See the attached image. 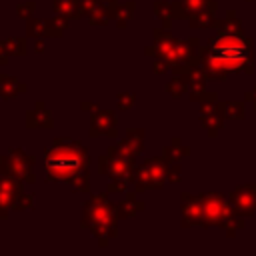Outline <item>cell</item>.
<instances>
[{
	"label": "cell",
	"instance_id": "obj_1",
	"mask_svg": "<svg viewBox=\"0 0 256 256\" xmlns=\"http://www.w3.org/2000/svg\"><path fill=\"white\" fill-rule=\"evenodd\" d=\"M254 40L244 32H218L198 50V64L208 80L224 82L230 74L254 72Z\"/></svg>",
	"mask_w": 256,
	"mask_h": 256
},
{
	"label": "cell",
	"instance_id": "obj_2",
	"mask_svg": "<svg viewBox=\"0 0 256 256\" xmlns=\"http://www.w3.org/2000/svg\"><path fill=\"white\" fill-rule=\"evenodd\" d=\"M44 166L46 180L70 184L74 190L88 192V168L90 156L86 146L80 140L72 138H54L50 146L44 150Z\"/></svg>",
	"mask_w": 256,
	"mask_h": 256
},
{
	"label": "cell",
	"instance_id": "obj_3",
	"mask_svg": "<svg viewBox=\"0 0 256 256\" xmlns=\"http://www.w3.org/2000/svg\"><path fill=\"white\" fill-rule=\"evenodd\" d=\"M198 50H200L198 38L178 40L168 32V28H156L154 44L146 50V54L154 56V72L164 74L168 68L178 72V70H186L192 64H196Z\"/></svg>",
	"mask_w": 256,
	"mask_h": 256
},
{
	"label": "cell",
	"instance_id": "obj_4",
	"mask_svg": "<svg viewBox=\"0 0 256 256\" xmlns=\"http://www.w3.org/2000/svg\"><path fill=\"white\" fill-rule=\"evenodd\" d=\"M118 204L108 200V194L90 196L82 210V228L90 230L98 244L104 248L112 238L118 236Z\"/></svg>",
	"mask_w": 256,
	"mask_h": 256
},
{
	"label": "cell",
	"instance_id": "obj_5",
	"mask_svg": "<svg viewBox=\"0 0 256 256\" xmlns=\"http://www.w3.org/2000/svg\"><path fill=\"white\" fill-rule=\"evenodd\" d=\"M98 172L110 178L108 192H124L136 178V164L134 158L124 156L116 146H110L108 152L98 158Z\"/></svg>",
	"mask_w": 256,
	"mask_h": 256
},
{
	"label": "cell",
	"instance_id": "obj_6",
	"mask_svg": "<svg viewBox=\"0 0 256 256\" xmlns=\"http://www.w3.org/2000/svg\"><path fill=\"white\" fill-rule=\"evenodd\" d=\"M34 206V196L24 192L22 180L6 176L0 172V216L8 218L10 210H30Z\"/></svg>",
	"mask_w": 256,
	"mask_h": 256
},
{
	"label": "cell",
	"instance_id": "obj_7",
	"mask_svg": "<svg viewBox=\"0 0 256 256\" xmlns=\"http://www.w3.org/2000/svg\"><path fill=\"white\" fill-rule=\"evenodd\" d=\"M168 180V166L164 156H154L144 160L140 166H136V178L134 186L136 192L142 190H160Z\"/></svg>",
	"mask_w": 256,
	"mask_h": 256
},
{
	"label": "cell",
	"instance_id": "obj_8",
	"mask_svg": "<svg viewBox=\"0 0 256 256\" xmlns=\"http://www.w3.org/2000/svg\"><path fill=\"white\" fill-rule=\"evenodd\" d=\"M0 172L22 182H34V156L26 154L22 148H10L0 156Z\"/></svg>",
	"mask_w": 256,
	"mask_h": 256
},
{
	"label": "cell",
	"instance_id": "obj_9",
	"mask_svg": "<svg viewBox=\"0 0 256 256\" xmlns=\"http://www.w3.org/2000/svg\"><path fill=\"white\" fill-rule=\"evenodd\" d=\"M232 216L234 210L230 206V200H226L222 194H204V228H224Z\"/></svg>",
	"mask_w": 256,
	"mask_h": 256
},
{
	"label": "cell",
	"instance_id": "obj_10",
	"mask_svg": "<svg viewBox=\"0 0 256 256\" xmlns=\"http://www.w3.org/2000/svg\"><path fill=\"white\" fill-rule=\"evenodd\" d=\"M228 200L236 216H244V218L254 216L256 214V182L236 186Z\"/></svg>",
	"mask_w": 256,
	"mask_h": 256
},
{
	"label": "cell",
	"instance_id": "obj_11",
	"mask_svg": "<svg viewBox=\"0 0 256 256\" xmlns=\"http://www.w3.org/2000/svg\"><path fill=\"white\" fill-rule=\"evenodd\" d=\"M224 120H226L224 102L210 100V102H202L200 104V124L206 128L210 138H214L220 132V128L224 126Z\"/></svg>",
	"mask_w": 256,
	"mask_h": 256
},
{
	"label": "cell",
	"instance_id": "obj_12",
	"mask_svg": "<svg viewBox=\"0 0 256 256\" xmlns=\"http://www.w3.org/2000/svg\"><path fill=\"white\" fill-rule=\"evenodd\" d=\"M180 212H182V228H190V226L204 228V194L192 196L184 192L180 196Z\"/></svg>",
	"mask_w": 256,
	"mask_h": 256
},
{
	"label": "cell",
	"instance_id": "obj_13",
	"mask_svg": "<svg viewBox=\"0 0 256 256\" xmlns=\"http://www.w3.org/2000/svg\"><path fill=\"white\" fill-rule=\"evenodd\" d=\"M206 80H208V76L202 70V66L198 62L192 64V68H190V86H188V96H190L192 102H200L202 104V102L218 100V94L206 90Z\"/></svg>",
	"mask_w": 256,
	"mask_h": 256
},
{
	"label": "cell",
	"instance_id": "obj_14",
	"mask_svg": "<svg viewBox=\"0 0 256 256\" xmlns=\"http://www.w3.org/2000/svg\"><path fill=\"white\" fill-rule=\"evenodd\" d=\"M66 26H68L66 18L64 16H56L52 20H28L26 30H28V36H52V38H58V36H62Z\"/></svg>",
	"mask_w": 256,
	"mask_h": 256
},
{
	"label": "cell",
	"instance_id": "obj_15",
	"mask_svg": "<svg viewBox=\"0 0 256 256\" xmlns=\"http://www.w3.org/2000/svg\"><path fill=\"white\" fill-rule=\"evenodd\" d=\"M116 114L112 110H96L92 112V130H90V136H100V134H106V136H116Z\"/></svg>",
	"mask_w": 256,
	"mask_h": 256
},
{
	"label": "cell",
	"instance_id": "obj_16",
	"mask_svg": "<svg viewBox=\"0 0 256 256\" xmlns=\"http://www.w3.org/2000/svg\"><path fill=\"white\" fill-rule=\"evenodd\" d=\"M178 18H192L202 12H216L218 2L216 0H178Z\"/></svg>",
	"mask_w": 256,
	"mask_h": 256
},
{
	"label": "cell",
	"instance_id": "obj_17",
	"mask_svg": "<svg viewBox=\"0 0 256 256\" xmlns=\"http://www.w3.org/2000/svg\"><path fill=\"white\" fill-rule=\"evenodd\" d=\"M116 148L130 158H136L144 150V130H128L124 138L116 144Z\"/></svg>",
	"mask_w": 256,
	"mask_h": 256
},
{
	"label": "cell",
	"instance_id": "obj_18",
	"mask_svg": "<svg viewBox=\"0 0 256 256\" xmlns=\"http://www.w3.org/2000/svg\"><path fill=\"white\" fill-rule=\"evenodd\" d=\"M26 124L28 128H52V114L50 110H46L44 102H38L36 108L28 112Z\"/></svg>",
	"mask_w": 256,
	"mask_h": 256
},
{
	"label": "cell",
	"instance_id": "obj_19",
	"mask_svg": "<svg viewBox=\"0 0 256 256\" xmlns=\"http://www.w3.org/2000/svg\"><path fill=\"white\" fill-rule=\"evenodd\" d=\"M20 92H26V84H20L14 76H8V74L0 76V98L2 100H12Z\"/></svg>",
	"mask_w": 256,
	"mask_h": 256
},
{
	"label": "cell",
	"instance_id": "obj_20",
	"mask_svg": "<svg viewBox=\"0 0 256 256\" xmlns=\"http://www.w3.org/2000/svg\"><path fill=\"white\" fill-rule=\"evenodd\" d=\"M12 54H18V56L26 54V42L22 38L0 40V64H6L8 56H12Z\"/></svg>",
	"mask_w": 256,
	"mask_h": 256
},
{
	"label": "cell",
	"instance_id": "obj_21",
	"mask_svg": "<svg viewBox=\"0 0 256 256\" xmlns=\"http://www.w3.org/2000/svg\"><path fill=\"white\" fill-rule=\"evenodd\" d=\"M154 14L156 18L162 20V28L170 30L172 20L178 18V6L176 2H154Z\"/></svg>",
	"mask_w": 256,
	"mask_h": 256
},
{
	"label": "cell",
	"instance_id": "obj_22",
	"mask_svg": "<svg viewBox=\"0 0 256 256\" xmlns=\"http://www.w3.org/2000/svg\"><path fill=\"white\" fill-rule=\"evenodd\" d=\"M144 208H146V204L140 202V200H136V194L130 192L126 200L118 202V216H120V218H132L134 214L142 212Z\"/></svg>",
	"mask_w": 256,
	"mask_h": 256
},
{
	"label": "cell",
	"instance_id": "obj_23",
	"mask_svg": "<svg viewBox=\"0 0 256 256\" xmlns=\"http://www.w3.org/2000/svg\"><path fill=\"white\" fill-rule=\"evenodd\" d=\"M188 154H190V148L184 146L180 138H172V142H170V144L164 148V152H162V156H164L166 162H180V160H182L184 156H188Z\"/></svg>",
	"mask_w": 256,
	"mask_h": 256
},
{
	"label": "cell",
	"instance_id": "obj_24",
	"mask_svg": "<svg viewBox=\"0 0 256 256\" xmlns=\"http://www.w3.org/2000/svg\"><path fill=\"white\" fill-rule=\"evenodd\" d=\"M224 108H226V118H230V120H244V116H246L244 102L228 100V102H224Z\"/></svg>",
	"mask_w": 256,
	"mask_h": 256
},
{
	"label": "cell",
	"instance_id": "obj_25",
	"mask_svg": "<svg viewBox=\"0 0 256 256\" xmlns=\"http://www.w3.org/2000/svg\"><path fill=\"white\" fill-rule=\"evenodd\" d=\"M134 8H136V4H134V2H130V4H120V6H118L114 20H116V24H118L120 28H124V26H126V24L132 20Z\"/></svg>",
	"mask_w": 256,
	"mask_h": 256
},
{
	"label": "cell",
	"instance_id": "obj_26",
	"mask_svg": "<svg viewBox=\"0 0 256 256\" xmlns=\"http://www.w3.org/2000/svg\"><path fill=\"white\" fill-rule=\"evenodd\" d=\"M216 12H202V14H196L192 18H188L190 26L192 28H212L214 22H216Z\"/></svg>",
	"mask_w": 256,
	"mask_h": 256
},
{
	"label": "cell",
	"instance_id": "obj_27",
	"mask_svg": "<svg viewBox=\"0 0 256 256\" xmlns=\"http://www.w3.org/2000/svg\"><path fill=\"white\" fill-rule=\"evenodd\" d=\"M168 166V182H180V162H166Z\"/></svg>",
	"mask_w": 256,
	"mask_h": 256
},
{
	"label": "cell",
	"instance_id": "obj_28",
	"mask_svg": "<svg viewBox=\"0 0 256 256\" xmlns=\"http://www.w3.org/2000/svg\"><path fill=\"white\" fill-rule=\"evenodd\" d=\"M134 94H128V92H122V94H118V108H122V110H126V108H132L134 106Z\"/></svg>",
	"mask_w": 256,
	"mask_h": 256
},
{
	"label": "cell",
	"instance_id": "obj_29",
	"mask_svg": "<svg viewBox=\"0 0 256 256\" xmlns=\"http://www.w3.org/2000/svg\"><path fill=\"white\" fill-rule=\"evenodd\" d=\"M34 8H36V2H28V4H22V6H18V14H20L22 18H28V16H32Z\"/></svg>",
	"mask_w": 256,
	"mask_h": 256
},
{
	"label": "cell",
	"instance_id": "obj_30",
	"mask_svg": "<svg viewBox=\"0 0 256 256\" xmlns=\"http://www.w3.org/2000/svg\"><path fill=\"white\" fill-rule=\"evenodd\" d=\"M244 98H246V102H250V104L254 106V110H256V86H254L252 90H248V92L244 94Z\"/></svg>",
	"mask_w": 256,
	"mask_h": 256
},
{
	"label": "cell",
	"instance_id": "obj_31",
	"mask_svg": "<svg viewBox=\"0 0 256 256\" xmlns=\"http://www.w3.org/2000/svg\"><path fill=\"white\" fill-rule=\"evenodd\" d=\"M44 50V44H42V40H38L36 42V52H42Z\"/></svg>",
	"mask_w": 256,
	"mask_h": 256
},
{
	"label": "cell",
	"instance_id": "obj_32",
	"mask_svg": "<svg viewBox=\"0 0 256 256\" xmlns=\"http://www.w3.org/2000/svg\"><path fill=\"white\" fill-rule=\"evenodd\" d=\"M246 2H252V0H246Z\"/></svg>",
	"mask_w": 256,
	"mask_h": 256
},
{
	"label": "cell",
	"instance_id": "obj_33",
	"mask_svg": "<svg viewBox=\"0 0 256 256\" xmlns=\"http://www.w3.org/2000/svg\"><path fill=\"white\" fill-rule=\"evenodd\" d=\"M0 220H2V216H0Z\"/></svg>",
	"mask_w": 256,
	"mask_h": 256
}]
</instances>
